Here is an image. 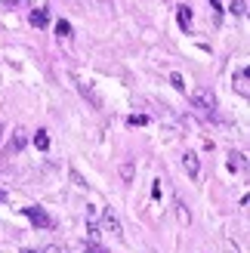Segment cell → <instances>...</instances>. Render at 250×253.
I'll return each mask as SVG.
<instances>
[{
    "mask_svg": "<svg viewBox=\"0 0 250 253\" xmlns=\"http://www.w3.org/2000/svg\"><path fill=\"white\" fill-rule=\"evenodd\" d=\"M86 253H108L102 244H96V241H86Z\"/></svg>",
    "mask_w": 250,
    "mask_h": 253,
    "instance_id": "obj_15",
    "label": "cell"
},
{
    "mask_svg": "<svg viewBox=\"0 0 250 253\" xmlns=\"http://www.w3.org/2000/svg\"><path fill=\"white\" fill-rule=\"evenodd\" d=\"M102 225H105V232H111L115 238H124V229H121V219L115 216L111 210H105L102 213Z\"/></svg>",
    "mask_w": 250,
    "mask_h": 253,
    "instance_id": "obj_5",
    "label": "cell"
},
{
    "mask_svg": "<svg viewBox=\"0 0 250 253\" xmlns=\"http://www.w3.org/2000/svg\"><path fill=\"white\" fill-rule=\"evenodd\" d=\"M176 22L182 25L185 31H189V28H192V9H189V6H176Z\"/></svg>",
    "mask_w": 250,
    "mask_h": 253,
    "instance_id": "obj_6",
    "label": "cell"
},
{
    "mask_svg": "<svg viewBox=\"0 0 250 253\" xmlns=\"http://www.w3.org/2000/svg\"><path fill=\"white\" fill-rule=\"evenodd\" d=\"M25 253H37V250H25Z\"/></svg>",
    "mask_w": 250,
    "mask_h": 253,
    "instance_id": "obj_22",
    "label": "cell"
},
{
    "mask_svg": "<svg viewBox=\"0 0 250 253\" xmlns=\"http://www.w3.org/2000/svg\"><path fill=\"white\" fill-rule=\"evenodd\" d=\"M3 3H9V6H12V3H22V0H3Z\"/></svg>",
    "mask_w": 250,
    "mask_h": 253,
    "instance_id": "obj_21",
    "label": "cell"
},
{
    "mask_svg": "<svg viewBox=\"0 0 250 253\" xmlns=\"http://www.w3.org/2000/svg\"><path fill=\"white\" fill-rule=\"evenodd\" d=\"M127 124H130V126H145V124H148V118H145V115H133Z\"/></svg>",
    "mask_w": 250,
    "mask_h": 253,
    "instance_id": "obj_14",
    "label": "cell"
},
{
    "mask_svg": "<svg viewBox=\"0 0 250 253\" xmlns=\"http://www.w3.org/2000/svg\"><path fill=\"white\" fill-rule=\"evenodd\" d=\"M46 22H49V12L46 9H34L31 12V25H34V28H46Z\"/></svg>",
    "mask_w": 250,
    "mask_h": 253,
    "instance_id": "obj_7",
    "label": "cell"
},
{
    "mask_svg": "<svg viewBox=\"0 0 250 253\" xmlns=\"http://www.w3.org/2000/svg\"><path fill=\"white\" fill-rule=\"evenodd\" d=\"M121 179H124V182L133 179V161H124V164H121Z\"/></svg>",
    "mask_w": 250,
    "mask_h": 253,
    "instance_id": "obj_11",
    "label": "cell"
},
{
    "mask_svg": "<svg viewBox=\"0 0 250 253\" xmlns=\"http://www.w3.org/2000/svg\"><path fill=\"white\" fill-rule=\"evenodd\" d=\"M56 34H59V37H71V25H68L65 19H62V22L56 25Z\"/></svg>",
    "mask_w": 250,
    "mask_h": 253,
    "instance_id": "obj_12",
    "label": "cell"
},
{
    "mask_svg": "<svg viewBox=\"0 0 250 253\" xmlns=\"http://www.w3.org/2000/svg\"><path fill=\"white\" fill-rule=\"evenodd\" d=\"M71 179H74V185H86V182L81 179V173H78V170H71Z\"/></svg>",
    "mask_w": 250,
    "mask_h": 253,
    "instance_id": "obj_19",
    "label": "cell"
},
{
    "mask_svg": "<svg viewBox=\"0 0 250 253\" xmlns=\"http://www.w3.org/2000/svg\"><path fill=\"white\" fill-rule=\"evenodd\" d=\"M192 105L201 111V115H207V118L216 115V96L210 93V90H195L192 93Z\"/></svg>",
    "mask_w": 250,
    "mask_h": 253,
    "instance_id": "obj_1",
    "label": "cell"
},
{
    "mask_svg": "<svg viewBox=\"0 0 250 253\" xmlns=\"http://www.w3.org/2000/svg\"><path fill=\"white\" fill-rule=\"evenodd\" d=\"M182 167H185V173H189L192 179H198V176H201V161H198L195 151H185V155H182Z\"/></svg>",
    "mask_w": 250,
    "mask_h": 253,
    "instance_id": "obj_4",
    "label": "cell"
},
{
    "mask_svg": "<svg viewBox=\"0 0 250 253\" xmlns=\"http://www.w3.org/2000/svg\"><path fill=\"white\" fill-rule=\"evenodd\" d=\"M232 86H235V93L238 96H250V78H247V68H238L235 71V78H232Z\"/></svg>",
    "mask_w": 250,
    "mask_h": 253,
    "instance_id": "obj_3",
    "label": "cell"
},
{
    "mask_svg": "<svg viewBox=\"0 0 250 253\" xmlns=\"http://www.w3.org/2000/svg\"><path fill=\"white\" fill-rule=\"evenodd\" d=\"M232 12L235 16H244V0H232Z\"/></svg>",
    "mask_w": 250,
    "mask_h": 253,
    "instance_id": "obj_16",
    "label": "cell"
},
{
    "mask_svg": "<svg viewBox=\"0 0 250 253\" xmlns=\"http://www.w3.org/2000/svg\"><path fill=\"white\" fill-rule=\"evenodd\" d=\"M25 210V216H28L37 229H53V216L43 210V207H22Z\"/></svg>",
    "mask_w": 250,
    "mask_h": 253,
    "instance_id": "obj_2",
    "label": "cell"
},
{
    "mask_svg": "<svg viewBox=\"0 0 250 253\" xmlns=\"http://www.w3.org/2000/svg\"><path fill=\"white\" fill-rule=\"evenodd\" d=\"M170 84L176 86V90H185V84H182V74H170Z\"/></svg>",
    "mask_w": 250,
    "mask_h": 253,
    "instance_id": "obj_17",
    "label": "cell"
},
{
    "mask_svg": "<svg viewBox=\"0 0 250 253\" xmlns=\"http://www.w3.org/2000/svg\"><path fill=\"white\" fill-rule=\"evenodd\" d=\"M210 9H213V16H216V22H222V9H219V0H210Z\"/></svg>",
    "mask_w": 250,
    "mask_h": 253,
    "instance_id": "obj_18",
    "label": "cell"
},
{
    "mask_svg": "<svg viewBox=\"0 0 250 253\" xmlns=\"http://www.w3.org/2000/svg\"><path fill=\"white\" fill-rule=\"evenodd\" d=\"M176 207H179V210H176V213H179V222H182V225H189L192 216H189V210H185V204H182V201H176Z\"/></svg>",
    "mask_w": 250,
    "mask_h": 253,
    "instance_id": "obj_13",
    "label": "cell"
},
{
    "mask_svg": "<svg viewBox=\"0 0 250 253\" xmlns=\"http://www.w3.org/2000/svg\"><path fill=\"white\" fill-rule=\"evenodd\" d=\"M9 148H12V151H22V148H25V133H22V130H16V133H12V142H9Z\"/></svg>",
    "mask_w": 250,
    "mask_h": 253,
    "instance_id": "obj_10",
    "label": "cell"
},
{
    "mask_svg": "<svg viewBox=\"0 0 250 253\" xmlns=\"http://www.w3.org/2000/svg\"><path fill=\"white\" fill-rule=\"evenodd\" d=\"M229 170H244V155L241 151H232L229 155Z\"/></svg>",
    "mask_w": 250,
    "mask_h": 253,
    "instance_id": "obj_8",
    "label": "cell"
},
{
    "mask_svg": "<svg viewBox=\"0 0 250 253\" xmlns=\"http://www.w3.org/2000/svg\"><path fill=\"white\" fill-rule=\"evenodd\" d=\"M41 253H62V250H59V247H56V244H49V247H43V250H41Z\"/></svg>",
    "mask_w": 250,
    "mask_h": 253,
    "instance_id": "obj_20",
    "label": "cell"
},
{
    "mask_svg": "<svg viewBox=\"0 0 250 253\" xmlns=\"http://www.w3.org/2000/svg\"><path fill=\"white\" fill-rule=\"evenodd\" d=\"M34 145L41 148V151L49 148V136H46V130H37V133H34Z\"/></svg>",
    "mask_w": 250,
    "mask_h": 253,
    "instance_id": "obj_9",
    "label": "cell"
}]
</instances>
